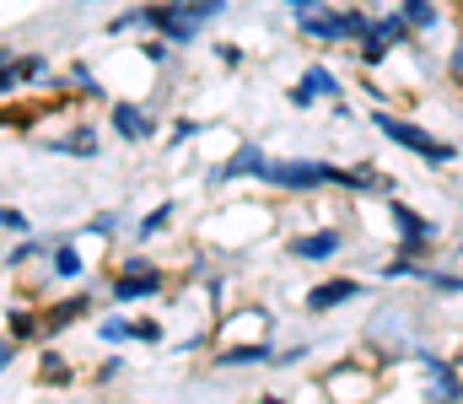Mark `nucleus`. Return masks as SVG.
Wrapping results in <instances>:
<instances>
[{"mask_svg":"<svg viewBox=\"0 0 463 404\" xmlns=\"http://www.w3.org/2000/svg\"><path fill=\"white\" fill-rule=\"evenodd\" d=\"M366 119H372V130L383 135L388 146H399L404 156H415V162H426V167H453V162H458V146H453V140H442V135H431L426 125L393 114L388 103H377Z\"/></svg>","mask_w":463,"mask_h":404,"instance_id":"1","label":"nucleus"},{"mask_svg":"<svg viewBox=\"0 0 463 404\" xmlns=\"http://www.w3.org/2000/svg\"><path fill=\"white\" fill-rule=\"evenodd\" d=\"M372 27V11L366 5H313V11H297V38L302 43H318V49H335V43H355L361 33Z\"/></svg>","mask_w":463,"mask_h":404,"instance_id":"2","label":"nucleus"},{"mask_svg":"<svg viewBox=\"0 0 463 404\" xmlns=\"http://www.w3.org/2000/svg\"><path fill=\"white\" fill-rule=\"evenodd\" d=\"M383 211H388V221H393V232H399V254L404 259H431V249H437V221H426L410 200H399V194H383Z\"/></svg>","mask_w":463,"mask_h":404,"instance_id":"3","label":"nucleus"},{"mask_svg":"<svg viewBox=\"0 0 463 404\" xmlns=\"http://www.w3.org/2000/svg\"><path fill=\"white\" fill-rule=\"evenodd\" d=\"M410 38H415V27L399 16V5L383 11V16H372V27L355 38V60H361V70H377V65H383L399 43H410Z\"/></svg>","mask_w":463,"mask_h":404,"instance_id":"4","label":"nucleus"},{"mask_svg":"<svg viewBox=\"0 0 463 404\" xmlns=\"http://www.w3.org/2000/svg\"><path fill=\"white\" fill-rule=\"evenodd\" d=\"M264 167H269V151H264V146H253V140H237L227 156L211 167V183H237V178H253V183H259V178H264Z\"/></svg>","mask_w":463,"mask_h":404,"instance_id":"5","label":"nucleus"},{"mask_svg":"<svg viewBox=\"0 0 463 404\" xmlns=\"http://www.w3.org/2000/svg\"><path fill=\"white\" fill-rule=\"evenodd\" d=\"M109 130H114L124 146H146V140H156V114H146V108L129 103V98H114V103H109Z\"/></svg>","mask_w":463,"mask_h":404,"instance_id":"6","label":"nucleus"},{"mask_svg":"<svg viewBox=\"0 0 463 404\" xmlns=\"http://www.w3.org/2000/svg\"><path fill=\"white\" fill-rule=\"evenodd\" d=\"M340 249H345V232L340 227H313V232H297L286 243V254L302 259V265H329V259H340Z\"/></svg>","mask_w":463,"mask_h":404,"instance_id":"7","label":"nucleus"},{"mask_svg":"<svg viewBox=\"0 0 463 404\" xmlns=\"http://www.w3.org/2000/svg\"><path fill=\"white\" fill-rule=\"evenodd\" d=\"M162 280H167L162 269H114L109 296H114L118 307H129V302H151V296H162V291H167Z\"/></svg>","mask_w":463,"mask_h":404,"instance_id":"8","label":"nucleus"},{"mask_svg":"<svg viewBox=\"0 0 463 404\" xmlns=\"http://www.w3.org/2000/svg\"><path fill=\"white\" fill-rule=\"evenodd\" d=\"M366 286L355 280V275H335V280H318L307 296H302V307L307 313H335V307H345V302H355Z\"/></svg>","mask_w":463,"mask_h":404,"instance_id":"9","label":"nucleus"},{"mask_svg":"<svg viewBox=\"0 0 463 404\" xmlns=\"http://www.w3.org/2000/svg\"><path fill=\"white\" fill-rule=\"evenodd\" d=\"M54 156H76V162H98L103 156V140H98V125H71L65 135L49 140Z\"/></svg>","mask_w":463,"mask_h":404,"instance_id":"10","label":"nucleus"},{"mask_svg":"<svg viewBox=\"0 0 463 404\" xmlns=\"http://www.w3.org/2000/svg\"><path fill=\"white\" fill-rule=\"evenodd\" d=\"M87 313H92V296H87V291H76V296H65L60 307H49V313H43V340H54V334H65V329H71V324H81Z\"/></svg>","mask_w":463,"mask_h":404,"instance_id":"11","label":"nucleus"},{"mask_svg":"<svg viewBox=\"0 0 463 404\" xmlns=\"http://www.w3.org/2000/svg\"><path fill=\"white\" fill-rule=\"evenodd\" d=\"M426 372H431V404H463V372L426 356Z\"/></svg>","mask_w":463,"mask_h":404,"instance_id":"12","label":"nucleus"},{"mask_svg":"<svg viewBox=\"0 0 463 404\" xmlns=\"http://www.w3.org/2000/svg\"><path fill=\"white\" fill-rule=\"evenodd\" d=\"M232 367H275V345H227L216 351V372H232Z\"/></svg>","mask_w":463,"mask_h":404,"instance_id":"13","label":"nucleus"},{"mask_svg":"<svg viewBox=\"0 0 463 404\" xmlns=\"http://www.w3.org/2000/svg\"><path fill=\"white\" fill-rule=\"evenodd\" d=\"M5 340H11V345H33V340H43V313L11 302V313H5Z\"/></svg>","mask_w":463,"mask_h":404,"instance_id":"14","label":"nucleus"},{"mask_svg":"<svg viewBox=\"0 0 463 404\" xmlns=\"http://www.w3.org/2000/svg\"><path fill=\"white\" fill-rule=\"evenodd\" d=\"M297 81H302V87H307V92H313L318 103H335V98H345V81H340V76H335L329 65H318V60H313V65H307V70H302Z\"/></svg>","mask_w":463,"mask_h":404,"instance_id":"15","label":"nucleus"},{"mask_svg":"<svg viewBox=\"0 0 463 404\" xmlns=\"http://www.w3.org/2000/svg\"><path fill=\"white\" fill-rule=\"evenodd\" d=\"M49 269H54L60 280H81V269H87V259H81V249H76V243L54 238V243H49Z\"/></svg>","mask_w":463,"mask_h":404,"instance_id":"16","label":"nucleus"},{"mask_svg":"<svg viewBox=\"0 0 463 404\" xmlns=\"http://www.w3.org/2000/svg\"><path fill=\"white\" fill-rule=\"evenodd\" d=\"M38 383H43V389H71V383H76V367H71L60 351H43V356H38Z\"/></svg>","mask_w":463,"mask_h":404,"instance_id":"17","label":"nucleus"},{"mask_svg":"<svg viewBox=\"0 0 463 404\" xmlns=\"http://www.w3.org/2000/svg\"><path fill=\"white\" fill-rule=\"evenodd\" d=\"M173 216H178V200H162L156 211H146V216L135 221V238H140V243H151L156 232H167V227H173Z\"/></svg>","mask_w":463,"mask_h":404,"instance_id":"18","label":"nucleus"},{"mask_svg":"<svg viewBox=\"0 0 463 404\" xmlns=\"http://www.w3.org/2000/svg\"><path fill=\"white\" fill-rule=\"evenodd\" d=\"M399 16H404L415 33H431V27L442 22V5H437V0H399Z\"/></svg>","mask_w":463,"mask_h":404,"instance_id":"19","label":"nucleus"},{"mask_svg":"<svg viewBox=\"0 0 463 404\" xmlns=\"http://www.w3.org/2000/svg\"><path fill=\"white\" fill-rule=\"evenodd\" d=\"M49 243H54V238H33V232H22V243L5 249V269H22V265H33V259H43Z\"/></svg>","mask_w":463,"mask_h":404,"instance_id":"20","label":"nucleus"},{"mask_svg":"<svg viewBox=\"0 0 463 404\" xmlns=\"http://www.w3.org/2000/svg\"><path fill=\"white\" fill-rule=\"evenodd\" d=\"M420 286H431L437 296H463V275H453V269H431V265H426Z\"/></svg>","mask_w":463,"mask_h":404,"instance_id":"21","label":"nucleus"},{"mask_svg":"<svg viewBox=\"0 0 463 404\" xmlns=\"http://www.w3.org/2000/svg\"><path fill=\"white\" fill-rule=\"evenodd\" d=\"M27 81H22V65H16V49H0V98H11V92H22Z\"/></svg>","mask_w":463,"mask_h":404,"instance_id":"22","label":"nucleus"},{"mask_svg":"<svg viewBox=\"0 0 463 404\" xmlns=\"http://www.w3.org/2000/svg\"><path fill=\"white\" fill-rule=\"evenodd\" d=\"M377 275H383V280H420V275H426V259H404V254H393Z\"/></svg>","mask_w":463,"mask_h":404,"instance_id":"23","label":"nucleus"},{"mask_svg":"<svg viewBox=\"0 0 463 404\" xmlns=\"http://www.w3.org/2000/svg\"><path fill=\"white\" fill-rule=\"evenodd\" d=\"M162 329H167L162 318H129V340H135V345H162V340H167Z\"/></svg>","mask_w":463,"mask_h":404,"instance_id":"24","label":"nucleus"},{"mask_svg":"<svg viewBox=\"0 0 463 404\" xmlns=\"http://www.w3.org/2000/svg\"><path fill=\"white\" fill-rule=\"evenodd\" d=\"M92 334H98L103 345H124V340H129V318H118V313H103Z\"/></svg>","mask_w":463,"mask_h":404,"instance_id":"25","label":"nucleus"},{"mask_svg":"<svg viewBox=\"0 0 463 404\" xmlns=\"http://www.w3.org/2000/svg\"><path fill=\"white\" fill-rule=\"evenodd\" d=\"M205 130H211L205 119H189V114H178V119H173V130H167V146H189V140H200Z\"/></svg>","mask_w":463,"mask_h":404,"instance_id":"26","label":"nucleus"},{"mask_svg":"<svg viewBox=\"0 0 463 404\" xmlns=\"http://www.w3.org/2000/svg\"><path fill=\"white\" fill-rule=\"evenodd\" d=\"M114 232H118V216H114V211H98V216H87V227H81V238H103V243H109Z\"/></svg>","mask_w":463,"mask_h":404,"instance_id":"27","label":"nucleus"},{"mask_svg":"<svg viewBox=\"0 0 463 404\" xmlns=\"http://www.w3.org/2000/svg\"><path fill=\"white\" fill-rule=\"evenodd\" d=\"M286 103H291L297 114H313V108H318V98H313V92H307L302 81H291V87H286Z\"/></svg>","mask_w":463,"mask_h":404,"instance_id":"28","label":"nucleus"},{"mask_svg":"<svg viewBox=\"0 0 463 404\" xmlns=\"http://www.w3.org/2000/svg\"><path fill=\"white\" fill-rule=\"evenodd\" d=\"M0 232H11V238H22V232H27V216H22L16 205H0Z\"/></svg>","mask_w":463,"mask_h":404,"instance_id":"29","label":"nucleus"},{"mask_svg":"<svg viewBox=\"0 0 463 404\" xmlns=\"http://www.w3.org/2000/svg\"><path fill=\"white\" fill-rule=\"evenodd\" d=\"M216 60H222V65H227V70H237V65H242V60H248V54H242V49H237V43H232V38H222V43H216Z\"/></svg>","mask_w":463,"mask_h":404,"instance_id":"30","label":"nucleus"},{"mask_svg":"<svg viewBox=\"0 0 463 404\" xmlns=\"http://www.w3.org/2000/svg\"><path fill=\"white\" fill-rule=\"evenodd\" d=\"M118 378H124V362H118V356H109V362L98 367V389H109V383H118Z\"/></svg>","mask_w":463,"mask_h":404,"instance_id":"31","label":"nucleus"},{"mask_svg":"<svg viewBox=\"0 0 463 404\" xmlns=\"http://www.w3.org/2000/svg\"><path fill=\"white\" fill-rule=\"evenodd\" d=\"M448 76L463 87V43H453V49H448Z\"/></svg>","mask_w":463,"mask_h":404,"instance_id":"32","label":"nucleus"},{"mask_svg":"<svg viewBox=\"0 0 463 404\" xmlns=\"http://www.w3.org/2000/svg\"><path fill=\"white\" fill-rule=\"evenodd\" d=\"M118 269H162V265H151L146 254H129V259H118Z\"/></svg>","mask_w":463,"mask_h":404,"instance_id":"33","label":"nucleus"},{"mask_svg":"<svg viewBox=\"0 0 463 404\" xmlns=\"http://www.w3.org/2000/svg\"><path fill=\"white\" fill-rule=\"evenodd\" d=\"M16 351H22V345H11V340H0V372H5L11 362H16Z\"/></svg>","mask_w":463,"mask_h":404,"instance_id":"34","label":"nucleus"},{"mask_svg":"<svg viewBox=\"0 0 463 404\" xmlns=\"http://www.w3.org/2000/svg\"><path fill=\"white\" fill-rule=\"evenodd\" d=\"M280 5H286V11L297 16V11H313V5H324V0H280Z\"/></svg>","mask_w":463,"mask_h":404,"instance_id":"35","label":"nucleus"},{"mask_svg":"<svg viewBox=\"0 0 463 404\" xmlns=\"http://www.w3.org/2000/svg\"><path fill=\"white\" fill-rule=\"evenodd\" d=\"M81 5H114V0H81Z\"/></svg>","mask_w":463,"mask_h":404,"instance_id":"36","label":"nucleus"},{"mask_svg":"<svg viewBox=\"0 0 463 404\" xmlns=\"http://www.w3.org/2000/svg\"><path fill=\"white\" fill-rule=\"evenodd\" d=\"M453 5H458V11H463V0H453Z\"/></svg>","mask_w":463,"mask_h":404,"instance_id":"37","label":"nucleus"}]
</instances>
